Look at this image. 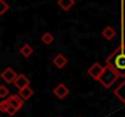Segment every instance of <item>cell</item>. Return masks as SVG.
Wrapping results in <instances>:
<instances>
[{"label":"cell","mask_w":125,"mask_h":117,"mask_svg":"<svg viewBox=\"0 0 125 117\" xmlns=\"http://www.w3.org/2000/svg\"><path fill=\"white\" fill-rule=\"evenodd\" d=\"M115 29L113 28V27H110V26H108V27H105L104 29H103V32H102V35H103V38L104 39H107V40H112L114 37H115Z\"/></svg>","instance_id":"obj_12"},{"label":"cell","mask_w":125,"mask_h":117,"mask_svg":"<svg viewBox=\"0 0 125 117\" xmlns=\"http://www.w3.org/2000/svg\"><path fill=\"white\" fill-rule=\"evenodd\" d=\"M42 42L44 43V44H47V45H49V44H52L53 42H54V37H53V34H50L49 32H45L43 35H42Z\"/></svg>","instance_id":"obj_14"},{"label":"cell","mask_w":125,"mask_h":117,"mask_svg":"<svg viewBox=\"0 0 125 117\" xmlns=\"http://www.w3.org/2000/svg\"><path fill=\"white\" fill-rule=\"evenodd\" d=\"M118 78H120V76H119L112 67H109L108 65H105L104 71H103V73H102V76H101V78H99V83H101L104 88H110V87L118 81Z\"/></svg>","instance_id":"obj_3"},{"label":"cell","mask_w":125,"mask_h":117,"mask_svg":"<svg viewBox=\"0 0 125 117\" xmlns=\"http://www.w3.org/2000/svg\"><path fill=\"white\" fill-rule=\"evenodd\" d=\"M20 54L22 55V56H25V57H30L32 54H33V49H32V46L30 45V44H23L22 45V48L20 49Z\"/></svg>","instance_id":"obj_13"},{"label":"cell","mask_w":125,"mask_h":117,"mask_svg":"<svg viewBox=\"0 0 125 117\" xmlns=\"http://www.w3.org/2000/svg\"><path fill=\"white\" fill-rule=\"evenodd\" d=\"M53 64H54V66L58 67V68H64V67L66 66V64H68V58H66V56H64L62 54L59 52L58 55L54 56Z\"/></svg>","instance_id":"obj_9"},{"label":"cell","mask_w":125,"mask_h":117,"mask_svg":"<svg viewBox=\"0 0 125 117\" xmlns=\"http://www.w3.org/2000/svg\"><path fill=\"white\" fill-rule=\"evenodd\" d=\"M17 76H19V75H17V73L15 72V70L11 68V67H8V68H5V70L1 72V78H3V81L6 82V83H9V84L14 83L15 79L17 78Z\"/></svg>","instance_id":"obj_6"},{"label":"cell","mask_w":125,"mask_h":117,"mask_svg":"<svg viewBox=\"0 0 125 117\" xmlns=\"http://www.w3.org/2000/svg\"><path fill=\"white\" fill-rule=\"evenodd\" d=\"M8 94H9V89L6 88V85L1 84V85H0V98H1L3 100H5Z\"/></svg>","instance_id":"obj_15"},{"label":"cell","mask_w":125,"mask_h":117,"mask_svg":"<svg viewBox=\"0 0 125 117\" xmlns=\"http://www.w3.org/2000/svg\"><path fill=\"white\" fill-rule=\"evenodd\" d=\"M103 71H104V67H103L99 62H94V64L88 68L87 73H88V76H90L91 78H93L94 81H99V78H101Z\"/></svg>","instance_id":"obj_4"},{"label":"cell","mask_w":125,"mask_h":117,"mask_svg":"<svg viewBox=\"0 0 125 117\" xmlns=\"http://www.w3.org/2000/svg\"><path fill=\"white\" fill-rule=\"evenodd\" d=\"M22 106L23 100L20 98L19 94H14L0 102V111L3 113H8L9 116H14Z\"/></svg>","instance_id":"obj_2"},{"label":"cell","mask_w":125,"mask_h":117,"mask_svg":"<svg viewBox=\"0 0 125 117\" xmlns=\"http://www.w3.org/2000/svg\"><path fill=\"white\" fill-rule=\"evenodd\" d=\"M0 5H1V9H0V15H4V14L9 10L10 5L5 1V0H0Z\"/></svg>","instance_id":"obj_16"},{"label":"cell","mask_w":125,"mask_h":117,"mask_svg":"<svg viewBox=\"0 0 125 117\" xmlns=\"http://www.w3.org/2000/svg\"><path fill=\"white\" fill-rule=\"evenodd\" d=\"M14 85L20 90V89H22V88H25V87H27V85H30V78L26 76V75H23V73H20L19 76H17V78L15 79V82H14Z\"/></svg>","instance_id":"obj_7"},{"label":"cell","mask_w":125,"mask_h":117,"mask_svg":"<svg viewBox=\"0 0 125 117\" xmlns=\"http://www.w3.org/2000/svg\"><path fill=\"white\" fill-rule=\"evenodd\" d=\"M105 65L112 67L120 77H125V44L121 42L120 46H118L107 58Z\"/></svg>","instance_id":"obj_1"},{"label":"cell","mask_w":125,"mask_h":117,"mask_svg":"<svg viewBox=\"0 0 125 117\" xmlns=\"http://www.w3.org/2000/svg\"><path fill=\"white\" fill-rule=\"evenodd\" d=\"M69 93H70V90H69V88H68L64 83H59V84L53 89V94H54L56 98H59L60 100L65 99V98L69 95Z\"/></svg>","instance_id":"obj_5"},{"label":"cell","mask_w":125,"mask_h":117,"mask_svg":"<svg viewBox=\"0 0 125 117\" xmlns=\"http://www.w3.org/2000/svg\"><path fill=\"white\" fill-rule=\"evenodd\" d=\"M58 5L64 11H69L75 5V0H58Z\"/></svg>","instance_id":"obj_11"},{"label":"cell","mask_w":125,"mask_h":117,"mask_svg":"<svg viewBox=\"0 0 125 117\" xmlns=\"http://www.w3.org/2000/svg\"><path fill=\"white\" fill-rule=\"evenodd\" d=\"M113 94H114V95H115V96H116V98H118V99L125 105V79H124V81H123V82H121V83H120V84L113 90Z\"/></svg>","instance_id":"obj_8"},{"label":"cell","mask_w":125,"mask_h":117,"mask_svg":"<svg viewBox=\"0 0 125 117\" xmlns=\"http://www.w3.org/2000/svg\"><path fill=\"white\" fill-rule=\"evenodd\" d=\"M33 93H34V92H33V89H32L30 85H27V87H25V88H22V89L19 90V95H20V98H21L23 101L30 100V98H32Z\"/></svg>","instance_id":"obj_10"}]
</instances>
